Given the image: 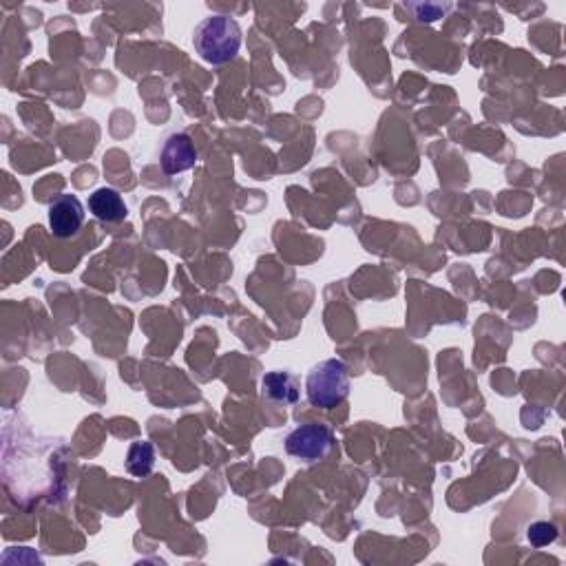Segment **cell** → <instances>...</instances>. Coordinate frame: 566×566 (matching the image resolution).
Segmentation results:
<instances>
[{
  "mask_svg": "<svg viewBox=\"0 0 566 566\" xmlns=\"http://www.w3.org/2000/svg\"><path fill=\"white\" fill-rule=\"evenodd\" d=\"M195 51L204 62L213 67L228 65L239 54L241 27L235 18L215 14L204 18L193 31Z\"/></svg>",
  "mask_w": 566,
  "mask_h": 566,
  "instance_id": "6da1fadb",
  "label": "cell"
},
{
  "mask_svg": "<svg viewBox=\"0 0 566 566\" xmlns=\"http://www.w3.org/2000/svg\"><path fill=\"white\" fill-rule=\"evenodd\" d=\"M308 401L321 410H332L341 405L350 394L348 365L341 359H326L314 365L306 376Z\"/></svg>",
  "mask_w": 566,
  "mask_h": 566,
  "instance_id": "7a4b0ae2",
  "label": "cell"
},
{
  "mask_svg": "<svg viewBox=\"0 0 566 566\" xmlns=\"http://www.w3.org/2000/svg\"><path fill=\"white\" fill-rule=\"evenodd\" d=\"M283 447H286L290 456L306 460V463H317V460H323L332 452L334 434L328 425L306 423L292 429L283 440Z\"/></svg>",
  "mask_w": 566,
  "mask_h": 566,
  "instance_id": "3957f363",
  "label": "cell"
},
{
  "mask_svg": "<svg viewBox=\"0 0 566 566\" xmlns=\"http://www.w3.org/2000/svg\"><path fill=\"white\" fill-rule=\"evenodd\" d=\"M85 224V206L76 195H60L49 204V226L60 239L78 235Z\"/></svg>",
  "mask_w": 566,
  "mask_h": 566,
  "instance_id": "277c9868",
  "label": "cell"
},
{
  "mask_svg": "<svg viewBox=\"0 0 566 566\" xmlns=\"http://www.w3.org/2000/svg\"><path fill=\"white\" fill-rule=\"evenodd\" d=\"M197 162V149L186 133H171L162 142L160 164L166 175H177L193 169Z\"/></svg>",
  "mask_w": 566,
  "mask_h": 566,
  "instance_id": "5b68a950",
  "label": "cell"
},
{
  "mask_svg": "<svg viewBox=\"0 0 566 566\" xmlns=\"http://www.w3.org/2000/svg\"><path fill=\"white\" fill-rule=\"evenodd\" d=\"M89 211L93 217L107 224L124 222L129 215L127 204H124L122 195L115 188H98L96 193L89 195Z\"/></svg>",
  "mask_w": 566,
  "mask_h": 566,
  "instance_id": "8992f818",
  "label": "cell"
},
{
  "mask_svg": "<svg viewBox=\"0 0 566 566\" xmlns=\"http://www.w3.org/2000/svg\"><path fill=\"white\" fill-rule=\"evenodd\" d=\"M261 392L272 403H283V405H295L299 401V385L297 379L290 372L275 370L268 372L261 379Z\"/></svg>",
  "mask_w": 566,
  "mask_h": 566,
  "instance_id": "52a82bcc",
  "label": "cell"
},
{
  "mask_svg": "<svg viewBox=\"0 0 566 566\" xmlns=\"http://www.w3.org/2000/svg\"><path fill=\"white\" fill-rule=\"evenodd\" d=\"M153 467H155V447L151 443H146V440L133 443L127 454L129 474L135 478H144L151 474Z\"/></svg>",
  "mask_w": 566,
  "mask_h": 566,
  "instance_id": "ba28073f",
  "label": "cell"
},
{
  "mask_svg": "<svg viewBox=\"0 0 566 566\" xmlns=\"http://www.w3.org/2000/svg\"><path fill=\"white\" fill-rule=\"evenodd\" d=\"M527 538L536 549H544V547H549V544L558 540V527H555V524H551V522H544V520L533 522V524H529V529H527Z\"/></svg>",
  "mask_w": 566,
  "mask_h": 566,
  "instance_id": "9c48e42d",
  "label": "cell"
}]
</instances>
